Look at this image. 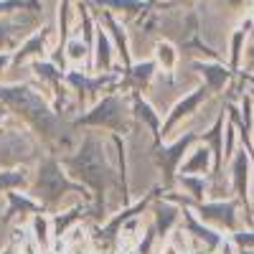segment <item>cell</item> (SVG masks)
Instances as JSON below:
<instances>
[{
  "mask_svg": "<svg viewBox=\"0 0 254 254\" xmlns=\"http://www.w3.org/2000/svg\"><path fill=\"white\" fill-rule=\"evenodd\" d=\"M8 64H13V56H8V54H0V71H3Z\"/></svg>",
  "mask_w": 254,
  "mask_h": 254,
  "instance_id": "28",
  "label": "cell"
},
{
  "mask_svg": "<svg viewBox=\"0 0 254 254\" xmlns=\"http://www.w3.org/2000/svg\"><path fill=\"white\" fill-rule=\"evenodd\" d=\"M178 186L193 198L190 203H201L208 196V178H203V176H178Z\"/></svg>",
  "mask_w": 254,
  "mask_h": 254,
  "instance_id": "17",
  "label": "cell"
},
{
  "mask_svg": "<svg viewBox=\"0 0 254 254\" xmlns=\"http://www.w3.org/2000/svg\"><path fill=\"white\" fill-rule=\"evenodd\" d=\"M97 3L117 8V10H127V13H137V10H142L147 5V3H142V0H97Z\"/></svg>",
  "mask_w": 254,
  "mask_h": 254,
  "instance_id": "23",
  "label": "cell"
},
{
  "mask_svg": "<svg viewBox=\"0 0 254 254\" xmlns=\"http://www.w3.org/2000/svg\"><path fill=\"white\" fill-rule=\"evenodd\" d=\"M89 54V44L87 41H81V38H66V56L71 64H79L84 61V56Z\"/></svg>",
  "mask_w": 254,
  "mask_h": 254,
  "instance_id": "22",
  "label": "cell"
},
{
  "mask_svg": "<svg viewBox=\"0 0 254 254\" xmlns=\"http://www.w3.org/2000/svg\"><path fill=\"white\" fill-rule=\"evenodd\" d=\"M71 254H92V252H81V249H74Z\"/></svg>",
  "mask_w": 254,
  "mask_h": 254,
  "instance_id": "31",
  "label": "cell"
},
{
  "mask_svg": "<svg viewBox=\"0 0 254 254\" xmlns=\"http://www.w3.org/2000/svg\"><path fill=\"white\" fill-rule=\"evenodd\" d=\"M181 216H183V208L173 201H168V198H163L153 206V229H155L160 242L171 239V231L178 226Z\"/></svg>",
  "mask_w": 254,
  "mask_h": 254,
  "instance_id": "9",
  "label": "cell"
},
{
  "mask_svg": "<svg viewBox=\"0 0 254 254\" xmlns=\"http://www.w3.org/2000/svg\"><path fill=\"white\" fill-rule=\"evenodd\" d=\"M252 142H254V127H252Z\"/></svg>",
  "mask_w": 254,
  "mask_h": 254,
  "instance_id": "32",
  "label": "cell"
},
{
  "mask_svg": "<svg viewBox=\"0 0 254 254\" xmlns=\"http://www.w3.org/2000/svg\"><path fill=\"white\" fill-rule=\"evenodd\" d=\"M0 120H3V110H0Z\"/></svg>",
  "mask_w": 254,
  "mask_h": 254,
  "instance_id": "33",
  "label": "cell"
},
{
  "mask_svg": "<svg viewBox=\"0 0 254 254\" xmlns=\"http://www.w3.org/2000/svg\"><path fill=\"white\" fill-rule=\"evenodd\" d=\"M193 69L201 74L203 84L211 89V92H224L229 87V81H231V66H224L221 61H196L193 64Z\"/></svg>",
  "mask_w": 254,
  "mask_h": 254,
  "instance_id": "11",
  "label": "cell"
},
{
  "mask_svg": "<svg viewBox=\"0 0 254 254\" xmlns=\"http://www.w3.org/2000/svg\"><path fill=\"white\" fill-rule=\"evenodd\" d=\"M188 211H193V216L198 221H203L206 226L216 229V231H237L239 226H249L244 221V206L237 198H211V201H201V203H190Z\"/></svg>",
  "mask_w": 254,
  "mask_h": 254,
  "instance_id": "4",
  "label": "cell"
},
{
  "mask_svg": "<svg viewBox=\"0 0 254 254\" xmlns=\"http://www.w3.org/2000/svg\"><path fill=\"white\" fill-rule=\"evenodd\" d=\"M214 168H216V158L211 153V147L198 142L193 150L186 155V160L181 163L178 176H203V178H208L214 173Z\"/></svg>",
  "mask_w": 254,
  "mask_h": 254,
  "instance_id": "10",
  "label": "cell"
},
{
  "mask_svg": "<svg viewBox=\"0 0 254 254\" xmlns=\"http://www.w3.org/2000/svg\"><path fill=\"white\" fill-rule=\"evenodd\" d=\"M242 81L249 84V87H252V94H254V74H252V71H244V74H242Z\"/></svg>",
  "mask_w": 254,
  "mask_h": 254,
  "instance_id": "27",
  "label": "cell"
},
{
  "mask_svg": "<svg viewBox=\"0 0 254 254\" xmlns=\"http://www.w3.org/2000/svg\"><path fill=\"white\" fill-rule=\"evenodd\" d=\"M229 178H231V190L234 198L249 211V190H252V178H254V158L247 147L242 145L229 160Z\"/></svg>",
  "mask_w": 254,
  "mask_h": 254,
  "instance_id": "8",
  "label": "cell"
},
{
  "mask_svg": "<svg viewBox=\"0 0 254 254\" xmlns=\"http://www.w3.org/2000/svg\"><path fill=\"white\" fill-rule=\"evenodd\" d=\"M81 219V208L74 206V208H64V211H56L51 216V224H54V237L56 239H66V234L79 224Z\"/></svg>",
  "mask_w": 254,
  "mask_h": 254,
  "instance_id": "14",
  "label": "cell"
},
{
  "mask_svg": "<svg viewBox=\"0 0 254 254\" xmlns=\"http://www.w3.org/2000/svg\"><path fill=\"white\" fill-rule=\"evenodd\" d=\"M229 242L237 249H254V226H239L229 234Z\"/></svg>",
  "mask_w": 254,
  "mask_h": 254,
  "instance_id": "21",
  "label": "cell"
},
{
  "mask_svg": "<svg viewBox=\"0 0 254 254\" xmlns=\"http://www.w3.org/2000/svg\"><path fill=\"white\" fill-rule=\"evenodd\" d=\"M112 44H110V36L104 33L102 28H97L94 36V69L102 74H112Z\"/></svg>",
  "mask_w": 254,
  "mask_h": 254,
  "instance_id": "13",
  "label": "cell"
},
{
  "mask_svg": "<svg viewBox=\"0 0 254 254\" xmlns=\"http://www.w3.org/2000/svg\"><path fill=\"white\" fill-rule=\"evenodd\" d=\"M44 49H46V41H44V36L41 33H36V36H31L23 46H20V51L13 56V66H20L26 59H31V56H41L44 54Z\"/></svg>",
  "mask_w": 254,
  "mask_h": 254,
  "instance_id": "19",
  "label": "cell"
},
{
  "mask_svg": "<svg viewBox=\"0 0 254 254\" xmlns=\"http://www.w3.org/2000/svg\"><path fill=\"white\" fill-rule=\"evenodd\" d=\"M28 234H31V242H33V247L38 249V252H44V254H49L51 252V244H54V224H51V216H46V214H33L31 216V221H28Z\"/></svg>",
  "mask_w": 254,
  "mask_h": 254,
  "instance_id": "12",
  "label": "cell"
},
{
  "mask_svg": "<svg viewBox=\"0 0 254 254\" xmlns=\"http://www.w3.org/2000/svg\"><path fill=\"white\" fill-rule=\"evenodd\" d=\"M79 125L102 127V130H110V132H115V135L130 132V112H127L122 97L107 94L104 99H99L87 115L79 117Z\"/></svg>",
  "mask_w": 254,
  "mask_h": 254,
  "instance_id": "5",
  "label": "cell"
},
{
  "mask_svg": "<svg viewBox=\"0 0 254 254\" xmlns=\"http://www.w3.org/2000/svg\"><path fill=\"white\" fill-rule=\"evenodd\" d=\"M0 102H3L5 107H10L18 117H23L46 142L61 140L64 122L54 115L49 102L36 89L26 87V84H3V87H0Z\"/></svg>",
  "mask_w": 254,
  "mask_h": 254,
  "instance_id": "2",
  "label": "cell"
},
{
  "mask_svg": "<svg viewBox=\"0 0 254 254\" xmlns=\"http://www.w3.org/2000/svg\"><path fill=\"white\" fill-rule=\"evenodd\" d=\"M252 23H254V20L247 18V23L239 26V28L234 31V36H231V56H229L231 71H239V66H242V51H244V41H247V36H249V26H252Z\"/></svg>",
  "mask_w": 254,
  "mask_h": 254,
  "instance_id": "18",
  "label": "cell"
},
{
  "mask_svg": "<svg viewBox=\"0 0 254 254\" xmlns=\"http://www.w3.org/2000/svg\"><path fill=\"white\" fill-rule=\"evenodd\" d=\"M38 0H0V13H8V10H20V8H31L36 10Z\"/></svg>",
  "mask_w": 254,
  "mask_h": 254,
  "instance_id": "25",
  "label": "cell"
},
{
  "mask_svg": "<svg viewBox=\"0 0 254 254\" xmlns=\"http://www.w3.org/2000/svg\"><path fill=\"white\" fill-rule=\"evenodd\" d=\"M155 64L165 71V74H171L173 69H176V64H178V54H176V49L168 44V41H163V44H158L155 46Z\"/></svg>",
  "mask_w": 254,
  "mask_h": 254,
  "instance_id": "20",
  "label": "cell"
},
{
  "mask_svg": "<svg viewBox=\"0 0 254 254\" xmlns=\"http://www.w3.org/2000/svg\"><path fill=\"white\" fill-rule=\"evenodd\" d=\"M28 190H31V196L41 206L54 208V214L66 208V203H64L66 196H71V193L87 196V193H84V188H81V183H76L59 160H44V163H41Z\"/></svg>",
  "mask_w": 254,
  "mask_h": 254,
  "instance_id": "3",
  "label": "cell"
},
{
  "mask_svg": "<svg viewBox=\"0 0 254 254\" xmlns=\"http://www.w3.org/2000/svg\"><path fill=\"white\" fill-rule=\"evenodd\" d=\"M61 165L66 168V173L76 183L94 190V196L99 201L102 196H110V190L115 188V181H117L115 165L110 160V153L104 150V142L94 135L84 137L76 150L61 160Z\"/></svg>",
  "mask_w": 254,
  "mask_h": 254,
  "instance_id": "1",
  "label": "cell"
},
{
  "mask_svg": "<svg viewBox=\"0 0 254 254\" xmlns=\"http://www.w3.org/2000/svg\"><path fill=\"white\" fill-rule=\"evenodd\" d=\"M155 69H158V64H155V61H142V64H132V66L125 71V79L132 84L135 94H137V92H142L145 84L155 76Z\"/></svg>",
  "mask_w": 254,
  "mask_h": 254,
  "instance_id": "15",
  "label": "cell"
},
{
  "mask_svg": "<svg viewBox=\"0 0 254 254\" xmlns=\"http://www.w3.org/2000/svg\"><path fill=\"white\" fill-rule=\"evenodd\" d=\"M211 94H214V92H211V89L206 87V84L196 87L190 94H183V97L173 104V107H171V112L165 115V122L160 125V137H163V140H165V137H171V135H173V130L181 125V120H183V122H190V120H193V117H196V112H198V110L203 107V104L208 102V97H211Z\"/></svg>",
  "mask_w": 254,
  "mask_h": 254,
  "instance_id": "7",
  "label": "cell"
},
{
  "mask_svg": "<svg viewBox=\"0 0 254 254\" xmlns=\"http://www.w3.org/2000/svg\"><path fill=\"white\" fill-rule=\"evenodd\" d=\"M247 59H249V64H254V44L247 49Z\"/></svg>",
  "mask_w": 254,
  "mask_h": 254,
  "instance_id": "30",
  "label": "cell"
},
{
  "mask_svg": "<svg viewBox=\"0 0 254 254\" xmlns=\"http://www.w3.org/2000/svg\"><path fill=\"white\" fill-rule=\"evenodd\" d=\"M198 142H201V135H198V132L186 130V135H178L176 140H171V145L160 147V150L155 153L160 171L165 173V190L173 188V181H176L173 176L178 173V168H181V163L186 160V155L193 150Z\"/></svg>",
  "mask_w": 254,
  "mask_h": 254,
  "instance_id": "6",
  "label": "cell"
},
{
  "mask_svg": "<svg viewBox=\"0 0 254 254\" xmlns=\"http://www.w3.org/2000/svg\"><path fill=\"white\" fill-rule=\"evenodd\" d=\"M0 254H18V249L10 244V247H3V252H0Z\"/></svg>",
  "mask_w": 254,
  "mask_h": 254,
  "instance_id": "29",
  "label": "cell"
},
{
  "mask_svg": "<svg viewBox=\"0 0 254 254\" xmlns=\"http://www.w3.org/2000/svg\"><path fill=\"white\" fill-rule=\"evenodd\" d=\"M224 3H226L229 8H244V5L252 3V0H224Z\"/></svg>",
  "mask_w": 254,
  "mask_h": 254,
  "instance_id": "26",
  "label": "cell"
},
{
  "mask_svg": "<svg viewBox=\"0 0 254 254\" xmlns=\"http://www.w3.org/2000/svg\"><path fill=\"white\" fill-rule=\"evenodd\" d=\"M31 176L26 168H15V171H0V193H10L18 188H31Z\"/></svg>",
  "mask_w": 254,
  "mask_h": 254,
  "instance_id": "16",
  "label": "cell"
},
{
  "mask_svg": "<svg viewBox=\"0 0 254 254\" xmlns=\"http://www.w3.org/2000/svg\"><path fill=\"white\" fill-rule=\"evenodd\" d=\"M23 31V23H15V20H0V46H8L10 38Z\"/></svg>",
  "mask_w": 254,
  "mask_h": 254,
  "instance_id": "24",
  "label": "cell"
}]
</instances>
